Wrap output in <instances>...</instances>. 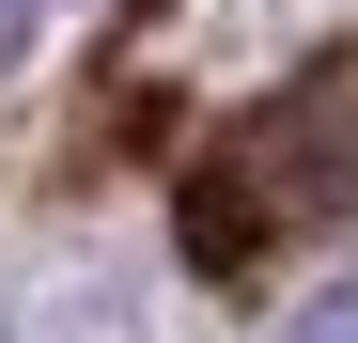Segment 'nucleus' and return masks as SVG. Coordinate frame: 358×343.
Masks as SVG:
<instances>
[{
  "label": "nucleus",
  "mask_w": 358,
  "mask_h": 343,
  "mask_svg": "<svg viewBox=\"0 0 358 343\" xmlns=\"http://www.w3.org/2000/svg\"><path fill=\"white\" fill-rule=\"evenodd\" d=\"M16 47H31V0H0V78H16Z\"/></svg>",
  "instance_id": "3"
},
{
  "label": "nucleus",
  "mask_w": 358,
  "mask_h": 343,
  "mask_svg": "<svg viewBox=\"0 0 358 343\" xmlns=\"http://www.w3.org/2000/svg\"><path fill=\"white\" fill-rule=\"evenodd\" d=\"M358 203V63H312L296 94H265L203 172H187V265H265L280 234Z\"/></svg>",
  "instance_id": "1"
},
{
  "label": "nucleus",
  "mask_w": 358,
  "mask_h": 343,
  "mask_svg": "<svg viewBox=\"0 0 358 343\" xmlns=\"http://www.w3.org/2000/svg\"><path fill=\"white\" fill-rule=\"evenodd\" d=\"M280 343H358V281H327V297H312V312H296Z\"/></svg>",
  "instance_id": "2"
}]
</instances>
